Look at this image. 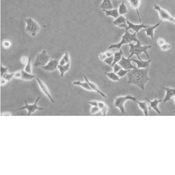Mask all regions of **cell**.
Listing matches in <instances>:
<instances>
[{
    "mask_svg": "<svg viewBox=\"0 0 175 175\" xmlns=\"http://www.w3.org/2000/svg\"><path fill=\"white\" fill-rule=\"evenodd\" d=\"M174 23L175 24V21H174V23Z\"/></svg>",
    "mask_w": 175,
    "mask_h": 175,
    "instance_id": "681fc988",
    "label": "cell"
},
{
    "mask_svg": "<svg viewBox=\"0 0 175 175\" xmlns=\"http://www.w3.org/2000/svg\"><path fill=\"white\" fill-rule=\"evenodd\" d=\"M36 80H37V81L38 82V85H39V86L40 87V89L42 91V92L44 93L45 95H46L47 97L49 98V99L52 101V103H55V101L54 100L53 97L52 96L51 93H50V92L49 91L47 86H46V84H45V83L43 82L42 80L40 79V78H36Z\"/></svg>",
    "mask_w": 175,
    "mask_h": 175,
    "instance_id": "30bf717a",
    "label": "cell"
},
{
    "mask_svg": "<svg viewBox=\"0 0 175 175\" xmlns=\"http://www.w3.org/2000/svg\"><path fill=\"white\" fill-rule=\"evenodd\" d=\"M112 67H113V72L115 73H117L122 69V67H120V65L118 63L114 64L112 66Z\"/></svg>",
    "mask_w": 175,
    "mask_h": 175,
    "instance_id": "8d00e7d4",
    "label": "cell"
},
{
    "mask_svg": "<svg viewBox=\"0 0 175 175\" xmlns=\"http://www.w3.org/2000/svg\"><path fill=\"white\" fill-rule=\"evenodd\" d=\"M100 111V109L97 106H93L91 108L90 112L92 114H95Z\"/></svg>",
    "mask_w": 175,
    "mask_h": 175,
    "instance_id": "d590c367",
    "label": "cell"
},
{
    "mask_svg": "<svg viewBox=\"0 0 175 175\" xmlns=\"http://www.w3.org/2000/svg\"><path fill=\"white\" fill-rule=\"evenodd\" d=\"M102 11L105 13L107 17H112L115 19L120 16L118 9H112L110 10H102Z\"/></svg>",
    "mask_w": 175,
    "mask_h": 175,
    "instance_id": "44dd1931",
    "label": "cell"
},
{
    "mask_svg": "<svg viewBox=\"0 0 175 175\" xmlns=\"http://www.w3.org/2000/svg\"><path fill=\"white\" fill-rule=\"evenodd\" d=\"M131 100L134 102H135L137 101V98L134 96H132L130 94L123 96H118L115 98L114 102V106L115 107L118 108L120 112L123 114L125 113V104L127 101Z\"/></svg>",
    "mask_w": 175,
    "mask_h": 175,
    "instance_id": "5b68a950",
    "label": "cell"
},
{
    "mask_svg": "<svg viewBox=\"0 0 175 175\" xmlns=\"http://www.w3.org/2000/svg\"><path fill=\"white\" fill-rule=\"evenodd\" d=\"M2 45L5 49H10L12 45V43L11 40H5L3 41Z\"/></svg>",
    "mask_w": 175,
    "mask_h": 175,
    "instance_id": "4dcf8cb0",
    "label": "cell"
},
{
    "mask_svg": "<svg viewBox=\"0 0 175 175\" xmlns=\"http://www.w3.org/2000/svg\"><path fill=\"white\" fill-rule=\"evenodd\" d=\"M130 71V70H125V69H124L122 68V69H120V70L116 74L118 75V77H119L120 78H122V77H124L125 76L127 75V73H128Z\"/></svg>",
    "mask_w": 175,
    "mask_h": 175,
    "instance_id": "f546056e",
    "label": "cell"
},
{
    "mask_svg": "<svg viewBox=\"0 0 175 175\" xmlns=\"http://www.w3.org/2000/svg\"><path fill=\"white\" fill-rule=\"evenodd\" d=\"M31 57L30 56L29 57V60L28 61V63L26 65V67L24 68V70L28 73H32V62H31Z\"/></svg>",
    "mask_w": 175,
    "mask_h": 175,
    "instance_id": "f1b7e54d",
    "label": "cell"
},
{
    "mask_svg": "<svg viewBox=\"0 0 175 175\" xmlns=\"http://www.w3.org/2000/svg\"><path fill=\"white\" fill-rule=\"evenodd\" d=\"M112 23L114 26L120 28H126L128 27L127 23V19H126L123 16H119L114 21L112 22Z\"/></svg>",
    "mask_w": 175,
    "mask_h": 175,
    "instance_id": "4fadbf2b",
    "label": "cell"
},
{
    "mask_svg": "<svg viewBox=\"0 0 175 175\" xmlns=\"http://www.w3.org/2000/svg\"><path fill=\"white\" fill-rule=\"evenodd\" d=\"M26 32L32 37H35L40 30L39 24L32 18L26 19Z\"/></svg>",
    "mask_w": 175,
    "mask_h": 175,
    "instance_id": "277c9868",
    "label": "cell"
},
{
    "mask_svg": "<svg viewBox=\"0 0 175 175\" xmlns=\"http://www.w3.org/2000/svg\"><path fill=\"white\" fill-rule=\"evenodd\" d=\"M127 1H128L130 6L136 11L139 20L140 21H141V18L139 13V8L141 3V0H127Z\"/></svg>",
    "mask_w": 175,
    "mask_h": 175,
    "instance_id": "ac0fdd59",
    "label": "cell"
},
{
    "mask_svg": "<svg viewBox=\"0 0 175 175\" xmlns=\"http://www.w3.org/2000/svg\"><path fill=\"white\" fill-rule=\"evenodd\" d=\"M8 70H9L8 67H4L2 65H1V77L3 76L4 74L8 73Z\"/></svg>",
    "mask_w": 175,
    "mask_h": 175,
    "instance_id": "e575fe53",
    "label": "cell"
},
{
    "mask_svg": "<svg viewBox=\"0 0 175 175\" xmlns=\"http://www.w3.org/2000/svg\"><path fill=\"white\" fill-rule=\"evenodd\" d=\"M2 78L6 80L8 82L10 81L13 77H14V73H5L3 75V76L2 77Z\"/></svg>",
    "mask_w": 175,
    "mask_h": 175,
    "instance_id": "1f68e13d",
    "label": "cell"
},
{
    "mask_svg": "<svg viewBox=\"0 0 175 175\" xmlns=\"http://www.w3.org/2000/svg\"><path fill=\"white\" fill-rule=\"evenodd\" d=\"M127 23L128 25V27L126 28V30H132L135 32L138 33L140 30L142 29H145L146 28H147L149 25H147L145 24L142 23L141 24H135L131 22L130 21H129L128 19H127Z\"/></svg>",
    "mask_w": 175,
    "mask_h": 175,
    "instance_id": "7c38bea8",
    "label": "cell"
},
{
    "mask_svg": "<svg viewBox=\"0 0 175 175\" xmlns=\"http://www.w3.org/2000/svg\"><path fill=\"white\" fill-rule=\"evenodd\" d=\"M88 103L90 105L92 106V107H93V106H97L98 107V101H89Z\"/></svg>",
    "mask_w": 175,
    "mask_h": 175,
    "instance_id": "7bdbcfd3",
    "label": "cell"
},
{
    "mask_svg": "<svg viewBox=\"0 0 175 175\" xmlns=\"http://www.w3.org/2000/svg\"><path fill=\"white\" fill-rule=\"evenodd\" d=\"M152 61V59H148V60L146 61L139 59H132V61H133L137 64V68L138 69H147L149 68Z\"/></svg>",
    "mask_w": 175,
    "mask_h": 175,
    "instance_id": "2e32d148",
    "label": "cell"
},
{
    "mask_svg": "<svg viewBox=\"0 0 175 175\" xmlns=\"http://www.w3.org/2000/svg\"><path fill=\"white\" fill-rule=\"evenodd\" d=\"M137 33L135 32L133 34H131L128 32V30H125V34L123 36H122V40L120 42L116 43L113 44L109 47V49H117L120 50L121 47L123 45L129 44V43L132 42H137L138 39L137 38Z\"/></svg>",
    "mask_w": 175,
    "mask_h": 175,
    "instance_id": "3957f363",
    "label": "cell"
},
{
    "mask_svg": "<svg viewBox=\"0 0 175 175\" xmlns=\"http://www.w3.org/2000/svg\"><path fill=\"white\" fill-rule=\"evenodd\" d=\"M174 113H175V111H174Z\"/></svg>",
    "mask_w": 175,
    "mask_h": 175,
    "instance_id": "f907efd6",
    "label": "cell"
},
{
    "mask_svg": "<svg viewBox=\"0 0 175 175\" xmlns=\"http://www.w3.org/2000/svg\"><path fill=\"white\" fill-rule=\"evenodd\" d=\"M105 53L107 57H111L114 55V54L111 51H107L106 52H105Z\"/></svg>",
    "mask_w": 175,
    "mask_h": 175,
    "instance_id": "bcb514c9",
    "label": "cell"
},
{
    "mask_svg": "<svg viewBox=\"0 0 175 175\" xmlns=\"http://www.w3.org/2000/svg\"><path fill=\"white\" fill-rule=\"evenodd\" d=\"M131 61H132V59L129 58H126L123 55L122 59L118 62V63L123 69L127 70H131L136 68L135 65H133L132 64Z\"/></svg>",
    "mask_w": 175,
    "mask_h": 175,
    "instance_id": "8fae6325",
    "label": "cell"
},
{
    "mask_svg": "<svg viewBox=\"0 0 175 175\" xmlns=\"http://www.w3.org/2000/svg\"><path fill=\"white\" fill-rule=\"evenodd\" d=\"M162 20L159 21L154 26H148L147 28L144 29V31L145 32L146 34L148 37H150L152 39H154V30L156 29L160 25Z\"/></svg>",
    "mask_w": 175,
    "mask_h": 175,
    "instance_id": "5bb4252c",
    "label": "cell"
},
{
    "mask_svg": "<svg viewBox=\"0 0 175 175\" xmlns=\"http://www.w3.org/2000/svg\"><path fill=\"white\" fill-rule=\"evenodd\" d=\"M104 74H105L106 75H107L110 80L112 81H118L120 80V78L118 77L117 74L114 72H105Z\"/></svg>",
    "mask_w": 175,
    "mask_h": 175,
    "instance_id": "83f0119b",
    "label": "cell"
},
{
    "mask_svg": "<svg viewBox=\"0 0 175 175\" xmlns=\"http://www.w3.org/2000/svg\"><path fill=\"white\" fill-rule=\"evenodd\" d=\"M157 45H158L159 47H161L162 45H164L165 43H166V41L163 38H159L157 40Z\"/></svg>",
    "mask_w": 175,
    "mask_h": 175,
    "instance_id": "74e56055",
    "label": "cell"
},
{
    "mask_svg": "<svg viewBox=\"0 0 175 175\" xmlns=\"http://www.w3.org/2000/svg\"><path fill=\"white\" fill-rule=\"evenodd\" d=\"M59 60L58 59H50L46 65L41 67L42 69L47 72H52L58 69Z\"/></svg>",
    "mask_w": 175,
    "mask_h": 175,
    "instance_id": "9c48e42d",
    "label": "cell"
},
{
    "mask_svg": "<svg viewBox=\"0 0 175 175\" xmlns=\"http://www.w3.org/2000/svg\"><path fill=\"white\" fill-rule=\"evenodd\" d=\"M70 65L71 63H68L64 65H58V69L59 70V73H60V76L63 77L64 75L66 72H68L70 69Z\"/></svg>",
    "mask_w": 175,
    "mask_h": 175,
    "instance_id": "7402d4cb",
    "label": "cell"
},
{
    "mask_svg": "<svg viewBox=\"0 0 175 175\" xmlns=\"http://www.w3.org/2000/svg\"><path fill=\"white\" fill-rule=\"evenodd\" d=\"M7 82H8V81L6 80H5L3 78H1V85L2 86H5L7 84Z\"/></svg>",
    "mask_w": 175,
    "mask_h": 175,
    "instance_id": "f6af8a7d",
    "label": "cell"
},
{
    "mask_svg": "<svg viewBox=\"0 0 175 175\" xmlns=\"http://www.w3.org/2000/svg\"><path fill=\"white\" fill-rule=\"evenodd\" d=\"M118 13L120 16H123L128 13V9L124 2H122L120 5L118 9Z\"/></svg>",
    "mask_w": 175,
    "mask_h": 175,
    "instance_id": "4316f807",
    "label": "cell"
},
{
    "mask_svg": "<svg viewBox=\"0 0 175 175\" xmlns=\"http://www.w3.org/2000/svg\"><path fill=\"white\" fill-rule=\"evenodd\" d=\"M171 45L169 43H165L164 45H163L161 47H160V49L163 51H167L171 49Z\"/></svg>",
    "mask_w": 175,
    "mask_h": 175,
    "instance_id": "836d02e7",
    "label": "cell"
},
{
    "mask_svg": "<svg viewBox=\"0 0 175 175\" xmlns=\"http://www.w3.org/2000/svg\"><path fill=\"white\" fill-rule=\"evenodd\" d=\"M135 103H137L140 108L143 110L144 113L146 116L148 115V110L149 108L148 107L146 101H137V100L135 101Z\"/></svg>",
    "mask_w": 175,
    "mask_h": 175,
    "instance_id": "603a6c76",
    "label": "cell"
},
{
    "mask_svg": "<svg viewBox=\"0 0 175 175\" xmlns=\"http://www.w3.org/2000/svg\"><path fill=\"white\" fill-rule=\"evenodd\" d=\"M2 115H3V116H5V115L9 116V115H12V114L11 113H9V112H4V113H3L2 114Z\"/></svg>",
    "mask_w": 175,
    "mask_h": 175,
    "instance_id": "7dc6e473",
    "label": "cell"
},
{
    "mask_svg": "<svg viewBox=\"0 0 175 175\" xmlns=\"http://www.w3.org/2000/svg\"><path fill=\"white\" fill-rule=\"evenodd\" d=\"M50 56L45 50L42 51L41 53L38 54L34 60V66L36 68L40 67L46 65L50 61Z\"/></svg>",
    "mask_w": 175,
    "mask_h": 175,
    "instance_id": "8992f818",
    "label": "cell"
},
{
    "mask_svg": "<svg viewBox=\"0 0 175 175\" xmlns=\"http://www.w3.org/2000/svg\"><path fill=\"white\" fill-rule=\"evenodd\" d=\"M107 57V55L105 53H101L99 54V58L101 60L103 61V60H105Z\"/></svg>",
    "mask_w": 175,
    "mask_h": 175,
    "instance_id": "b9f144b4",
    "label": "cell"
},
{
    "mask_svg": "<svg viewBox=\"0 0 175 175\" xmlns=\"http://www.w3.org/2000/svg\"><path fill=\"white\" fill-rule=\"evenodd\" d=\"M129 46L130 47L129 52L130 53V55L129 56V58H131V57H132L133 55H136L137 57V59L142 60L140 57V55H141L142 53H144L147 57L148 59H150L149 56L148 54L147 50L152 47V45H142L141 42L139 40H138L137 45H135L131 42L129 43Z\"/></svg>",
    "mask_w": 175,
    "mask_h": 175,
    "instance_id": "7a4b0ae2",
    "label": "cell"
},
{
    "mask_svg": "<svg viewBox=\"0 0 175 175\" xmlns=\"http://www.w3.org/2000/svg\"><path fill=\"white\" fill-rule=\"evenodd\" d=\"M113 60H114V58H113V56H111V57H107L106 58L105 60H103V62L106 63L107 65H110L111 66L112 63L113 62Z\"/></svg>",
    "mask_w": 175,
    "mask_h": 175,
    "instance_id": "d6a6232c",
    "label": "cell"
},
{
    "mask_svg": "<svg viewBox=\"0 0 175 175\" xmlns=\"http://www.w3.org/2000/svg\"><path fill=\"white\" fill-rule=\"evenodd\" d=\"M145 99L147 101L149 102V109H152L156 111L158 113H160L161 111L160 110H159V109L158 105L159 103H160L161 101H162V99H158L157 98V96H155V98L154 99L153 101H151L149 99L147 98H145Z\"/></svg>",
    "mask_w": 175,
    "mask_h": 175,
    "instance_id": "9a60e30c",
    "label": "cell"
},
{
    "mask_svg": "<svg viewBox=\"0 0 175 175\" xmlns=\"http://www.w3.org/2000/svg\"><path fill=\"white\" fill-rule=\"evenodd\" d=\"M106 104L103 101H98V107L100 109V111L101 109H103L105 106Z\"/></svg>",
    "mask_w": 175,
    "mask_h": 175,
    "instance_id": "ee69618b",
    "label": "cell"
},
{
    "mask_svg": "<svg viewBox=\"0 0 175 175\" xmlns=\"http://www.w3.org/2000/svg\"><path fill=\"white\" fill-rule=\"evenodd\" d=\"M84 78L85 81L88 83V84H89L90 86L91 87V89H92V91H95L96 92H97L98 94H99V95H101L102 97H103V98H105V99H106V98H107V96H106L105 94L103 93V92L102 91L100 90V89L98 88V87L97 86L96 84H94V83H93V82L90 81L88 79V78L86 77V76H84Z\"/></svg>",
    "mask_w": 175,
    "mask_h": 175,
    "instance_id": "e0dca14e",
    "label": "cell"
},
{
    "mask_svg": "<svg viewBox=\"0 0 175 175\" xmlns=\"http://www.w3.org/2000/svg\"><path fill=\"white\" fill-rule=\"evenodd\" d=\"M100 8L102 10H110L113 9L111 0H103L100 5Z\"/></svg>",
    "mask_w": 175,
    "mask_h": 175,
    "instance_id": "ffe728a7",
    "label": "cell"
},
{
    "mask_svg": "<svg viewBox=\"0 0 175 175\" xmlns=\"http://www.w3.org/2000/svg\"><path fill=\"white\" fill-rule=\"evenodd\" d=\"M21 77H22V72L21 71H17V72H15L14 73V77L17 79H21Z\"/></svg>",
    "mask_w": 175,
    "mask_h": 175,
    "instance_id": "60d3db41",
    "label": "cell"
},
{
    "mask_svg": "<svg viewBox=\"0 0 175 175\" xmlns=\"http://www.w3.org/2000/svg\"><path fill=\"white\" fill-rule=\"evenodd\" d=\"M148 71L149 68L147 69L135 68L131 70L127 74L128 79V84L135 85L144 91L145 84L150 80Z\"/></svg>",
    "mask_w": 175,
    "mask_h": 175,
    "instance_id": "6da1fadb",
    "label": "cell"
},
{
    "mask_svg": "<svg viewBox=\"0 0 175 175\" xmlns=\"http://www.w3.org/2000/svg\"><path fill=\"white\" fill-rule=\"evenodd\" d=\"M41 97H38L36 100L35 102L32 105H30L27 103V101H25V106L22 107L18 109V110H23L26 109L28 111V115L30 116L31 114L35 112L37 110H43L44 109L43 108L39 107L37 106L38 101L40 100Z\"/></svg>",
    "mask_w": 175,
    "mask_h": 175,
    "instance_id": "ba28073f",
    "label": "cell"
},
{
    "mask_svg": "<svg viewBox=\"0 0 175 175\" xmlns=\"http://www.w3.org/2000/svg\"><path fill=\"white\" fill-rule=\"evenodd\" d=\"M174 100H175V95L174 96Z\"/></svg>",
    "mask_w": 175,
    "mask_h": 175,
    "instance_id": "c3c4849f",
    "label": "cell"
},
{
    "mask_svg": "<svg viewBox=\"0 0 175 175\" xmlns=\"http://www.w3.org/2000/svg\"><path fill=\"white\" fill-rule=\"evenodd\" d=\"M154 9L158 11L161 20L169 21L174 23V22L175 21V18H174L170 14V13L166 11L165 9H162L160 6H159V5L157 4L154 5Z\"/></svg>",
    "mask_w": 175,
    "mask_h": 175,
    "instance_id": "52a82bcc",
    "label": "cell"
},
{
    "mask_svg": "<svg viewBox=\"0 0 175 175\" xmlns=\"http://www.w3.org/2000/svg\"><path fill=\"white\" fill-rule=\"evenodd\" d=\"M162 88L166 92V95L163 99V103H165L167 101H169L172 97H174L175 95V89L169 87H163Z\"/></svg>",
    "mask_w": 175,
    "mask_h": 175,
    "instance_id": "d6986e66",
    "label": "cell"
},
{
    "mask_svg": "<svg viewBox=\"0 0 175 175\" xmlns=\"http://www.w3.org/2000/svg\"><path fill=\"white\" fill-rule=\"evenodd\" d=\"M28 60H29V58H28V57L24 56V57H22L21 58V62L23 64H26V65L28 63Z\"/></svg>",
    "mask_w": 175,
    "mask_h": 175,
    "instance_id": "ab89813d",
    "label": "cell"
},
{
    "mask_svg": "<svg viewBox=\"0 0 175 175\" xmlns=\"http://www.w3.org/2000/svg\"><path fill=\"white\" fill-rule=\"evenodd\" d=\"M22 72V77L21 79L24 80H31L36 77V76L32 74V73H29L26 72L24 70H21Z\"/></svg>",
    "mask_w": 175,
    "mask_h": 175,
    "instance_id": "484cf974",
    "label": "cell"
},
{
    "mask_svg": "<svg viewBox=\"0 0 175 175\" xmlns=\"http://www.w3.org/2000/svg\"><path fill=\"white\" fill-rule=\"evenodd\" d=\"M124 53L121 49H120V51H118V52H115L114 53V55H113L114 60H113V62L112 65H111L112 67L114 64L118 63V62L120 61L121 59H122V58L123 56L124 55Z\"/></svg>",
    "mask_w": 175,
    "mask_h": 175,
    "instance_id": "d4e9b609",
    "label": "cell"
},
{
    "mask_svg": "<svg viewBox=\"0 0 175 175\" xmlns=\"http://www.w3.org/2000/svg\"><path fill=\"white\" fill-rule=\"evenodd\" d=\"M73 84L75 86H81V87H82V88L86 89L88 91H92L91 87L88 84V83L86 82V81L84 82H82V81H80V80H76V81H74L73 82Z\"/></svg>",
    "mask_w": 175,
    "mask_h": 175,
    "instance_id": "cb8c5ba5",
    "label": "cell"
},
{
    "mask_svg": "<svg viewBox=\"0 0 175 175\" xmlns=\"http://www.w3.org/2000/svg\"><path fill=\"white\" fill-rule=\"evenodd\" d=\"M108 106L107 105H106L105 106L101 109L100 111H101L102 114L103 115H106L107 114L108 111Z\"/></svg>",
    "mask_w": 175,
    "mask_h": 175,
    "instance_id": "f35d334b",
    "label": "cell"
}]
</instances>
